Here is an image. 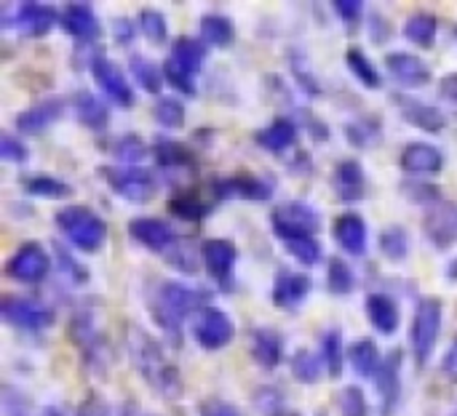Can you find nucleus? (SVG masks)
<instances>
[{"instance_id": "obj_1", "label": "nucleus", "mask_w": 457, "mask_h": 416, "mask_svg": "<svg viewBox=\"0 0 457 416\" xmlns=\"http://www.w3.org/2000/svg\"><path fill=\"white\" fill-rule=\"evenodd\" d=\"M123 342H126V353H129L137 374L145 379V385L153 393H158L163 401H179L185 396L182 374L155 337H150L137 323H126L123 326Z\"/></svg>"}, {"instance_id": "obj_2", "label": "nucleus", "mask_w": 457, "mask_h": 416, "mask_svg": "<svg viewBox=\"0 0 457 416\" xmlns=\"http://www.w3.org/2000/svg\"><path fill=\"white\" fill-rule=\"evenodd\" d=\"M206 299H209V291H204V289L185 286L177 281H166L155 289L147 307H150L155 326L166 334V339L179 345L182 342V323L187 318H193L204 307Z\"/></svg>"}, {"instance_id": "obj_3", "label": "nucleus", "mask_w": 457, "mask_h": 416, "mask_svg": "<svg viewBox=\"0 0 457 416\" xmlns=\"http://www.w3.org/2000/svg\"><path fill=\"white\" fill-rule=\"evenodd\" d=\"M70 339L80 353L83 369L94 377H104L112 366V347L104 331L99 329L96 318L91 310H78L70 318Z\"/></svg>"}, {"instance_id": "obj_4", "label": "nucleus", "mask_w": 457, "mask_h": 416, "mask_svg": "<svg viewBox=\"0 0 457 416\" xmlns=\"http://www.w3.org/2000/svg\"><path fill=\"white\" fill-rule=\"evenodd\" d=\"M54 224L67 238V243L83 254H96L107 241L104 219L88 206H64L62 211H56Z\"/></svg>"}, {"instance_id": "obj_5", "label": "nucleus", "mask_w": 457, "mask_h": 416, "mask_svg": "<svg viewBox=\"0 0 457 416\" xmlns=\"http://www.w3.org/2000/svg\"><path fill=\"white\" fill-rule=\"evenodd\" d=\"M99 174L110 190L129 203H150L161 190L158 176L142 166H102Z\"/></svg>"}, {"instance_id": "obj_6", "label": "nucleus", "mask_w": 457, "mask_h": 416, "mask_svg": "<svg viewBox=\"0 0 457 416\" xmlns=\"http://www.w3.org/2000/svg\"><path fill=\"white\" fill-rule=\"evenodd\" d=\"M442 318H445L442 299L426 297L418 302V310L412 318V331H410V345H412V358L420 369L428 363V358L436 350V342L442 334Z\"/></svg>"}, {"instance_id": "obj_7", "label": "nucleus", "mask_w": 457, "mask_h": 416, "mask_svg": "<svg viewBox=\"0 0 457 416\" xmlns=\"http://www.w3.org/2000/svg\"><path fill=\"white\" fill-rule=\"evenodd\" d=\"M190 334L195 339V345L201 350H209V353H217V350H225L230 342H233V321L225 310L214 307V305H204L195 315H193V323H190Z\"/></svg>"}, {"instance_id": "obj_8", "label": "nucleus", "mask_w": 457, "mask_h": 416, "mask_svg": "<svg viewBox=\"0 0 457 416\" xmlns=\"http://www.w3.org/2000/svg\"><path fill=\"white\" fill-rule=\"evenodd\" d=\"M0 315L8 326H13L19 331H43V329H51L56 321L51 307L37 305L24 297H3Z\"/></svg>"}, {"instance_id": "obj_9", "label": "nucleus", "mask_w": 457, "mask_h": 416, "mask_svg": "<svg viewBox=\"0 0 457 416\" xmlns=\"http://www.w3.org/2000/svg\"><path fill=\"white\" fill-rule=\"evenodd\" d=\"M48 273H51V257L35 241L21 243L5 262V275L16 283H40Z\"/></svg>"}, {"instance_id": "obj_10", "label": "nucleus", "mask_w": 457, "mask_h": 416, "mask_svg": "<svg viewBox=\"0 0 457 416\" xmlns=\"http://www.w3.org/2000/svg\"><path fill=\"white\" fill-rule=\"evenodd\" d=\"M16 24L29 37L48 35L56 24H62V13L48 3H19L13 11H5V27Z\"/></svg>"}, {"instance_id": "obj_11", "label": "nucleus", "mask_w": 457, "mask_h": 416, "mask_svg": "<svg viewBox=\"0 0 457 416\" xmlns=\"http://www.w3.org/2000/svg\"><path fill=\"white\" fill-rule=\"evenodd\" d=\"M91 75H94L96 86L102 88V94H104L110 102H115L118 107H126V110H129V107L137 104V94H134L129 77L123 75V69H120L112 59H107V56H94V59H91Z\"/></svg>"}, {"instance_id": "obj_12", "label": "nucleus", "mask_w": 457, "mask_h": 416, "mask_svg": "<svg viewBox=\"0 0 457 416\" xmlns=\"http://www.w3.org/2000/svg\"><path fill=\"white\" fill-rule=\"evenodd\" d=\"M217 200H249V203H265L273 198V187L254 174H233L222 176L212 184Z\"/></svg>"}, {"instance_id": "obj_13", "label": "nucleus", "mask_w": 457, "mask_h": 416, "mask_svg": "<svg viewBox=\"0 0 457 416\" xmlns=\"http://www.w3.org/2000/svg\"><path fill=\"white\" fill-rule=\"evenodd\" d=\"M423 232L436 251H447L457 241V200H439L423 219Z\"/></svg>"}, {"instance_id": "obj_14", "label": "nucleus", "mask_w": 457, "mask_h": 416, "mask_svg": "<svg viewBox=\"0 0 457 416\" xmlns=\"http://www.w3.org/2000/svg\"><path fill=\"white\" fill-rule=\"evenodd\" d=\"M129 235L142 246V249H147V251H153V254H169L177 243H179V238H177V232L171 230V224H166L163 219H158V216H137V219H131L129 222Z\"/></svg>"}, {"instance_id": "obj_15", "label": "nucleus", "mask_w": 457, "mask_h": 416, "mask_svg": "<svg viewBox=\"0 0 457 416\" xmlns=\"http://www.w3.org/2000/svg\"><path fill=\"white\" fill-rule=\"evenodd\" d=\"M402 363H404V353L391 350L383 358L380 371L375 377L378 396H380V414L383 416H394L399 401H402Z\"/></svg>"}, {"instance_id": "obj_16", "label": "nucleus", "mask_w": 457, "mask_h": 416, "mask_svg": "<svg viewBox=\"0 0 457 416\" xmlns=\"http://www.w3.org/2000/svg\"><path fill=\"white\" fill-rule=\"evenodd\" d=\"M201 262L209 273V278L220 286H225L236 270L238 262V249L236 243L225 241V238H209L201 243Z\"/></svg>"}, {"instance_id": "obj_17", "label": "nucleus", "mask_w": 457, "mask_h": 416, "mask_svg": "<svg viewBox=\"0 0 457 416\" xmlns=\"http://www.w3.org/2000/svg\"><path fill=\"white\" fill-rule=\"evenodd\" d=\"M270 227L273 230H297V232L319 235L321 214L311 203H305V200H289V203H281L270 214Z\"/></svg>"}, {"instance_id": "obj_18", "label": "nucleus", "mask_w": 457, "mask_h": 416, "mask_svg": "<svg viewBox=\"0 0 457 416\" xmlns=\"http://www.w3.org/2000/svg\"><path fill=\"white\" fill-rule=\"evenodd\" d=\"M394 102H396L402 118L410 126H415L420 131H428V134H442L445 131L447 118H445V112L439 107H434V104H428V102H423L418 96H410V94H394Z\"/></svg>"}, {"instance_id": "obj_19", "label": "nucleus", "mask_w": 457, "mask_h": 416, "mask_svg": "<svg viewBox=\"0 0 457 416\" xmlns=\"http://www.w3.org/2000/svg\"><path fill=\"white\" fill-rule=\"evenodd\" d=\"M313 289V281L305 273H295V270H281L273 278V289H270V299L278 310H297L303 307V302L308 299Z\"/></svg>"}, {"instance_id": "obj_20", "label": "nucleus", "mask_w": 457, "mask_h": 416, "mask_svg": "<svg viewBox=\"0 0 457 416\" xmlns=\"http://www.w3.org/2000/svg\"><path fill=\"white\" fill-rule=\"evenodd\" d=\"M399 166L412 176H434L445 168V152L428 142H410L399 155Z\"/></svg>"}, {"instance_id": "obj_21", "label": "nucleus", "mask_w": 457, "mask_h": 416, "mask_svg": "<svg viewBox=\"0 0 457 416\" xmlns=\"http://www.w3.org/2000/svg\"><path fill=\"white\" fill-rule=\"evenodd\" d=\"M386 67H388V72H391V77L396 83L410 86V88L428 86L431 77H434L426 59H420L418 53H410V51H391L386 56Z\"/></svg>"}, {"instance_id": "obj_22", "label": "nucleus", "mask_w": 457, "mask_h": 416, "mask_svg": "<svg viewBox=\"0 0 457 416\" xmlns=\"http://www.w3.org/2000/svg\"><path fill=\"white\" fill-rule=\"evenodd\" d=\"M62 29L80 43H94L102 35L99 16L88 3H67L62 11Z\"/></svg>"}, {"instance_id": "obj_23", "label": "nucleus", "mask_w": 457, "mask_h": 416, "mask_svg": "<svg viewBox=\"0 0 457 416\" xmlns=\"http://www.w3.org/2000/svg\"><path fill=\"white\" fill-rule=\"evenodd\" d=\"M249 350L257 366H262L265 371L278 369L287 358V342L276 329H254L249 334Z\"/></svg>"}, {"instance_id": "obj_24", "label": "nucleus", "mask_w": 457, "mask_h": 416, "mask_svg": "<svg viewBox=\"0 0 457 416\" xmlns=\"http://www.w3.org/2000/svg\"><path fill=\"white\" fill-rule=\"evenodd\" d=\"M332 190L340 200L356 203L367 198V174L359 160H343L332 171Z\"/></svg>"}, {"instance_id": "obj_25", "label": "nucleus", "mask_w": 457, "mask_h": 416, "mask_svg": "<svg viewBox=\"0 0 457 416\" xmlns=\"http://www.w3.org/2000/svg\"><path fill=\"white\" fill-rule=\"evenodd\" d=\"M332 235H335L337 246H340L345 254H351V257H361V254L367 251V235H370V232H367V222H364L359 214H353V211L340 214V216L335 219Z\"/></svg>"}, {"instance_id": "obj_26", "label": "nucleus", "mask_w": 457, "mask_h": 416, "mask_svg": "<svg viewBox=\"0 0 457 416\" xmlns=\"http://www.w3.org/2000/svg\"><path fill=\"white\" fill-rule=\"evenodd\" d=\"M367 307V318L372 323V329L383 337H394L399 331V323H402V313H399V305L394 297L383 294V291H375L367 297L364 302Z\"/></svg>"}, {"instance_id": "obj_27", "label": "nucleus", "mask_w": 457, "mask_h": 416, "mask_svg": "<svg viewBox=\"0 0 457 416\" xmlns=\"http://www.w3.org/2000/svg\"><path fill=\"white\" fill-rule=\"evenodd\" d=\"M62 112H64V99H59V96L43 99L16 115V128L21 134H40V131L51 128L62 118Z\"/></svg>"}, {"instance_id": "obj_28", "label": "nucleus", "mask_w": 457, "mask_h": 416, "mask_svg": "<svg viewBox=\"0 0 457 416\" xmlns=\"http://www.w3.org/2000/svg\"><path fill=\"white\" fill-rule=\"evenodd\" d=\"M254 142L262 150H268L273 155H281L297 142V123L289 120V118H276L273 123H268L265 128H260L254 134Z\"/></svg>"}, {"instance_id": "obj_29", "label": "nucleus", "mask_w": 457, "mask_h": 416, "mask_svg": "<svg viewBox=\"0 0 457 416\" xmlns=\"http://www.w3.org/2000/svg\"><path fill=\"white\" fill-rule=\"evenodd\" d=\"M72 110H75V118L86 128H91V131H104L110 126L107 104L96 94H91V91H78L75 99H72Z\"/></svg>"}, {"instance_id": "obj_30", "label": "nucleus", "mask_w": 457, "mask_h": 416, "mask_svg": "<svg viewBox=\"0 0 457 416\" xmlns=\"http://www.w3.org/2000/svg\"><path fill=\"white\" fill-rule=\"evenodd\" d=\"M177 67H182L185 72H190L193 77L201 72L204 61H206V43L201 37H190V35H179L171 45V56H169Z\"/></svg>"}, {"instance_id": "obj_31", "label": "nucleus", "mask_w": 457, "mask_h": 416, "mask_svg": "<svg viewBox=\"0 0 457 416\" xmlns=\"http://www.w3.org/2000/svg\"><path fill=\"white\" fill-rule=\"evenodd\" d=\"M348 363L351 369L356 371V377H364V379H375L378 371H380V363H383V355L378 350V345L372 339H359L351 345L348 350Z\"/></svg>"}, {"instance_id": "obj_32", "label": "nucleus", "mask_w": 457, "mask_h": 416, "mask_svg": "<svg viewBox=\"0 0 457 416\" xmlns=\"http://www.w3.org/2000/svg\"><path fill=\"white\" fill-rule=\"evenodd\" d=\"M404 37L420 48H431L436 43L439 35V19L428 11H415L407 21H404Z\"/></svg>"}, {"instance_id": "obj_33", "label": "nucleus", "mask_w": 457, "mask_h": 416, "mask_svg": "<svg viewBox=\"0 0 457 416\" xmlns=\"http://www.w3.org/2000/svg\"><path fill=\"white\" fill-rule=\"evenodd\" d=\"M153 155L158 160V166L163 168H190L195 166V155L187 144L174 142V139H158L153 144Z\"/></svg>"}, {"instance_id": "obj_34", "label": "nucleus", "mask_w": 457, "mask_h": 416, "mask_svg": "<svg viewBox=\"0 0 457 416\" xmlns=\"http://www.w3.org/2000/svg\"><path fill=\"white\" fill-rule=\"evenodd\" d=\"M236 37L233 21L225 13H204L201 16V40L206 45H217V48H228Z\"/></svg>"}, {"instance_id": "obj_35", "label": "nucleus", "mask_w": 457, "mask_h": 416, "mask_svg": "<svg viewBox=\"0 0 457 416\" xmlns=\"http://www.w3.org/2000/svg\"><path fill=\"white\" fill-rule=\"evenodd\" d=\"M284 246H287V251L297 259V262H303L305 267H313V265H319V259H321V246H319V241H316V235H303V232H284V235H276Z\"/></svg>"}, {"instance_id": "obj_36", "label": "nucleus", "mask_w": 457, "mask_h": 416, "mask_svg": "<svg viewBox=\"0 0 457 416\" xmlns=\"http://www.w3.org/2000/svg\"><path fill=\"white\" fill-rule=\"evenodd\" d=\"M129 69H131V75H134V80L139 83V88H145L147 94H161V88H163V67H158L155 61H150L147 56H142V53H134L131 59H129Z\"/></svg>"}, {"instance_id": "obj_37", "label": "nucleus", "mask_w": 457, "mask_h": 416, "mask_svg": "<svg viewBox=\"0 0 457 416\" xmlns=\"http://www.w3.org/2000/svg\"><path fill=\"white\" fill-rule=\"evenodd\" d=\"M289 366H292V377L300 385H316L321 379V371L327 369L321 353H313V350H297L292 355Z\"/></svg>"}, {"instance_id": "obj_38", "label": "nucleus", "mask_w": 457, "mask_h": 416, "mask_svg": "<svg viewBox=\"0 0 457 416\" xmlns=\"http://www.w3.org/2000/svg\"><path fill=\"white\" fill-rule=\"evenodd\" d=\"M24 190L35 198H46V200H64L72 195V184L51 176V174H35L29 179H24Z\"/></svg>"}, {"instance_id": "obj_39", "label": "nucleus", "mask_w": 457, "mask_h": 416, "mask_svg": "<svg viewBox=\"0 0 457 416\" xmlns=\"http://www.w3.org/2000/svg\"><path fill=\"white\" fill-rule=\"evenodd\" d=\"M345 64H348V69L353 72V77L364 86V88H380V83H383V77H380V72H378V67L372 64V59L361 51V48H348V53H345Z\"/></svg>"}, {"instance_id": "obj_40", "label": "nucleus", "mask_w": 457, "mask_h": 416, "mask_svg": "<svg viewBox=\"0 0 457 416\" xmlns=\"http://www.w3.org/2000/svg\"><path fill=\"white\" fill-rule=\"evenodd\" d=\"M209 208L212 206L206 200H201V195H193V192H182L169 200V214L182 222H201L209 214Z\"/></svg>"}, {"instance_id": "obj_41", "label": "nucleus", "mask_w": 457, "mask_h": 416, "mask_svg": "<svg viewBox=\"0 0 457 416\" xmlns=\"http://www.w3.org/2000/svg\"><path fill=\"white\" fill-rule=\"evenodd\" d=\"M185 104L177 99V96H158L155 107H153V118L158 120V126L169 128V131H177L185 126Z\"/></svg>"}, {"instance_id": "obj_42", "label": "nucleus", "mask_w": 457, "mask_h": 416, "mask_svg": "<svg viewBox=\"0 0 457 416\" xmlns=\"http://www.w3.org/2000/svg\"><path fill=\"white\" fill-rule=\"evenodd\" d=\"M327 286L332 294L337 297H348L356 291V273L351 270V265L345 259H332L329 270H327Z\"/></svg>"}, {"instance_id": "obj_43", "label": "nucleus", "mask_w": 457, "mask_h": 416, "mask_svg": "<svg viewBox=\"0 0 457 416\" xmlns=\"http://www.w3.org/2000/svg\"><path fill=\"white\" fill-rule=\"evenodd\" d=\"M252 404L260 416H295L287 406V396L278 387H260L254 393Z\"/></svg>"}, {"instance_id": "obj_44", "label": "nucleus", "mask_w": 457, "mask_h": 416, "mask_svg": "<svg viewBox=\"0 0 457 416\" xmlns=\"http://www.w3.org/2000/svg\"><path fill=\"white\" fill-rule=\"evenodd\" d=\"M380 249H383V254H386L391 262H404L407 254H410V232H407L404 227H399V224L383 230V235H380Z\"/></svg>"}, {"instance_id": "obj_45", "label": "nucleus", "mask_w": 457, "mask_h": 416, "mask_svg": "<svg viewBox=\"0 0 457 416\" xmlns=\"http://www.w3.org/2000/svg\"><path fill=\"white\" fill-rule=\"evenodd\" d=\"M345 136L353 147H370L380 139V120L372 118V115H364L353 123H348L345 128Z\"/></svg>"}, {"instance_id": "obj_46", "label": "nucleus", "mask_w": 457, "mask_h": 416, "mask_svg": "<svg viewBox=\"0 0 457 416\" xmlns=\"http://www.w3.org/2000/svg\"><path fill=\"white\" fill-rule=\"evenodd\" d=\"M321 358H324L327 374L337 379L343 374V334L340 331H327L321 337Z\"/></svg>"}, {"instance_id": "obj_47", "label": "nucleus", "mask_w": 457, "mask_h": 416, "mask_svg": "<svg viewBox=\"0 0 457 416\" xmlns=\"http://www.w3.org/2000/svg\"><path fill=\"white\" fill-rule=\"evenodd\" d=\"M139 29H142V35H145L150 43H155V45L166 43V37H169L166 16H163L158 8H142V11H139Z\"/></svg>"}, {"instance_id": "obj_48", "label": "nucleus", "mask_w": 457, "mask_h": 416, "mask_svg": "<svg viewBox=\"0 0 457 416\" xmlns=\"http://www.w3.org/2000/svg\"><path fill=\"white\" fill-rule=\"evenodd\" d=\"M337 409L340 416H370V404H367V396L361 387L356 385H348L340 390L337 396Z\"/></svg>"}, {"instance_id": "obj_49", "label": "nucleus", "mask_w": 457, "mask_h": 416, "mask_svg": "<svg viewBox=\"0 0 457 416\" xmlns=\"http://www.w3.org/2000/svg\"><path fill=\"white\" fill-rule=\"evenodd\" d=\"M3 414L5 416H46V412L40 414L35 409V404L16 387L5 385L3 387Z\"/></svg>"}, {"instance_id": "obj_50", "label": "nucleus", "mask_w": 457, "mask_h": 416, "mask_svg": "<svg viewBox=\"0 0 457 416\" xmlns=\"http://www.w3.org/2000/svg\"><path fill=\"white\" fill-rule=\"evenodd\" d=\"M112 152H115V158H120L126 166H134V163H139L150 150H147V144L139 139V136H134V134H126V136H120V139H115V144H112Z\"/></svg>"}, {"instance_id": "obj_51", "label": "nucleus", "mask_w": 457, "mask_h": 416, "mask_svg": "<svg viewBox=\"0 0 457 416\" xmlns=\"http://www.w3.org/2000/svg\"><path fill=\"white\" fill-rule=\"evenodd\" d=\"M289 64H292V72H295L300 88H303L308 96H321V83H319V77H316L313 69L303 61V56H297V51L289 53Z\"/></svg>"}, {"instance_id": "obj_52", "label": "nucleus", "mask_w": 457, "mask_h": 416, "mask_svg": "<svg viewBox=\"0 0 457 416\" xmlns=\"http://www.w3.org/2000/svg\"><path fill=\"white\" fill-rule=\"evenodd\" d=\"M163 77H166V83H171V88H177L179 94H185V96H193V94H195V77H193L190 72H185L182 67H177L171 59H166V64H163Z\"/></svg>"}, {"instance_id": "obj_53", "label": "nucleus", "mask_w": 457, "mask_h": 416, "mask_svg": "<svg viewBox=\"0 0 457 416\" xmlns=\"http://www.w3.org/2000/svg\"><path fill=\"white\" fill-rule=\"evenodd\" d=\"M0 158L8 163H24L29 158V152L21 139H16L11 131H3L0 134Z\"/></svg>"}, {"instance_id": "obj_54", "label": "nucleus", "mask_w": 457, "mask_h": 416, "mask_svg": "<svg viewBox=\"0 0 457 416\" xmlns=\"http://www.w3.org/2000/svg\"><path fill=\"white\" fill-rule=\"evenodd\" d=\"M166 257H169V259H166L169 265H174L177 270H182V273H187V275H193V273L198 270L195 254H193V251H190V249H187L182 241H179V243H177V246H174V249H171Z\"/></svg>"}, {"instance_id": "obj_55", "label": "nucleus", "mask_w": 457, "mask_h": 416, "mask_svg": "<svg viewBox=\"0 0 457 416\" xmlns=\"http://www.w3.org/2000/svg\"><path fill=\"white\" fill-rule=\"evenodd\" d=\"M404 195H407L410 200H415V203H426L428 208H431L434 203L445 200V198H442V190L434 187V184H404Z\"/></svg>"}, {"instance_id": "obj_56", "label": "nucleus", "mask_w": 457, "mask_h": 416, "mask_svg": "<svg viewBox=\"0 0 457 416\" xmlns=\"http://www.w3.org/2000/svg\"><path fill=\"white\" fill-rule=\"evenodd\" d=\"M198 416H241V409L222 398H206L198 406Z\"/></svg>"}, {"instance_id": "obj_57", "label": "nucleus", "mask_w": 457, "mask_h": 416, "mask_svg": "<svg viewBox=\"0 0 457 416\" xmlns=\"http://www.w3.org/2000/svg\"><path fill=\"white\" fill-rule=\"evenodd\" d=\"M75 416H112V414H110L107 401H104L102 396L91 393V396H86V398H83V404L78 406V414Z\"/></svg>"}, {"instance_id": "obj_58", "label": "nucleus", "mask_w": 457, "mask_h": 416, "mask_svg": "<svg viewBox=\"0 0 457 416\" xmlns=\"http://www.w3.org/2000/svg\"><path fill=\"white\" fill-rule=\"evenodd\" d=\"M332 8H335V13H337L340 19H345V21H356V19L364 13V3H361V0H335Z\"/></svg>"}, {"instance_id": "obj_59", "label": "nucleus", "mask_w": 457, "mask_h": 416, "mask_svg": "<svg viewBox=\"0 0 457 416\" xmlns=\"http://www.w3.org/2000/svg\"><path fill=\"white\" fill-rule=\"evenodd\" d=\"M137 27H139V24H134L131 19H118V21L112 24L115 40H118L120 45H129V43L134 40V35H137Z\"/></svg>"}, {"instance_id": "obj_60", "label": "nucleus", "mask_w": 457, "mask_h": 416, "mask_svg": "<svg viewBox=\"0 0 457 416\" xmlns=\"http://www.w3.org/2000/svg\"><path fill=\"white\" fill-rule=\"evenodd\" d=\"M56 254H59V262H62V270H67L72 278H75V283H83L86 278H88V273L80 267V265H75V259L64 251V249H56Z\"/></svg>"}, {"instance_id": "obj_61", "label": "nucleus", "mask_w": 457, "mask_h": 416, "mask_svg": "<svg viewBox=\"0 0 457 416\" xmlns=\"http://www.w3.org/2000/svg\"><path fill=\"white\" fill-rule=\"evenodd\" d=\"M442 374H445L450 382H457V334L455 339H453V345H450V350H447L445 358H442Z\"/></svg>"}, {"instance_id": "obj_62", "label": "nucleus", "mask_w": 457, "mask_h": 416, "mask_svg": "<svg viewBox=\"0 0 457 416\" xmlns=\"http://www.w3.org/2000/svg\"><path fill=\"white\" fill-rule=\"evenodd\" d=\"M439 96L450 104H457V72H450L439 80Z\"/></svg>"}, {"instance_id": "obj_63", "label": "nucleus", "mask_w": 457, "mask_h": 416, "mask_svg": "<svg viewBox=\"0 0 457 416\" xmlns=\"http://www.w3.org/2000/svg\"><path fill=\"white\" fill-rule=\"evenodd\" d=\"M447 278H450V281H455V283H457V257L453 259V262H450V267H447Z\"/></svg>"}, {"instance_id": "obj_64", "label": "nucleus", "mask_w": 457, "mask_h": 416, "mask_svg": "<svg viewBox=\"0 0 457 416\" xmlns=\"http://www.w3.org/2000/svg\"><path fill=\"white\" fill-rule=\"evenodd\" d=\"M453 416H457V412H455V414H453Z\"/></svg>"}]
</instances>
